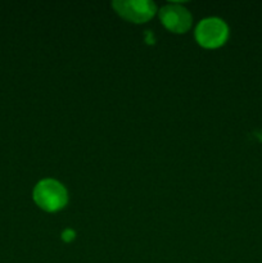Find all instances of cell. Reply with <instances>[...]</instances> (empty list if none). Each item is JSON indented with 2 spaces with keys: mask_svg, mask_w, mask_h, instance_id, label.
I'll return each mask as SVG.
<instances>
[{
  "mask_svg": "<svg viewBox=\"0 0 262 263\" xmlns=\"http://www.w3.org/2000/svg\"><path fill=\"white\" fill-rule=\"evenodd\" d=\"M33 200L41 210L57 212L68 202V194L63 185L53 179L41 180L33 189Z\"/></svg>",
  "mask_w": 262,
  "mask_h": 263,
  "instance_id": "1",
  "label": "cell"
},
{
  "mask_svg": "<svg viewBox=\"0 0 262 263\" xmlns=\"http://www.w3.org/2000/svg\"><path fill=\"white\" fill-rule=\"evenodd\" d=\"M228 36V25L216 17L202 20L195 28V39L198 44L205 49H216L223 45Z\"/></svg>",
  "mask_w": 262,
  "mask_h": 263,
  "instance_id": "2",
  "label": "cell"
},
{
  "mask_svg": "<svg viewBox=\"0 0 262 263\" xmlns=\"http://www.w3.org/2000/svg\"><path fill=\"white\" fill-rule=\"evenodd\" d=\"M112 7L123 20L134 23L146 22L156 13V4L148 0H117Z\"/></svg>",
  "mask_w": 262,
  "mask_h": 263,
  "instance_id": "3",
  "label": "cell"
},
{
  "mask_svg": "<svg viewBox=\"0 0 262 263\" xmlns=\"http://www.w3.org/2000/svg\"><path fill=\"white\" fill-rule=\"evenodd\" d=\"M162 25L175 33H184L192 26V14L189 10L177 4L166 5L159 10Z\"/></svg>",
  "mask_w": 262,
  "mask_h": 263,
  "instance_id": "4",
  "label": "cell"
},
{
  "mask_svg": "<svg viewBox=\"0 0 262 263\" xmlns=\"http://www.w3.org/2000/svg\"><path fill=\"white\" fill-rule=\"evenodd\" d=\"M62 239H63L64 241H72L74 239V233L72 230H69V229H67V230H64L63 234H62Z\"/></svg>",
  "mask_w": 262,
  "mask_h": 263,
  "instance_id": "5",
  "label": "cell"
}]
</instances>
